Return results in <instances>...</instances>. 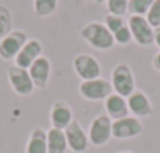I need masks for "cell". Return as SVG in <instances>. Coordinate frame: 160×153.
Masks as SVG:
<instances>
[{"mask_svg":"<svg viewBox=\"0 0 160 153\" xmlns=\"http://www.w3.org/2000/svg\"><path fill=\"white\" fill-rule=\"evenodd\" d=\"M112 125H113V120L107 116V114H99L96 116L91 123H90V128H88V139H90V144L96 145V147H101V145H105L113 136H112Z\"/></svg>","mask_w":160,"mask_h":153,"instance_id":"cell-6","label":"cell"},{"mask_svg":"<svg viewBox=\"0 0 160 153\" xmlns=\"http://www.w3.org/2000/svg\"><path fill=\"white\" fill-rule=\"evenodd\" d=\"M72 69L82 81L101 78L102 73L101 63L98 61V58H94L90 53H77L72 59Z\"/></svg>","mask_w":160,"mask_h":153,"instance_id":"cell-3","label":"cell"},{"mask_svg":"<svg viewBox=\"0 0 160 153\" xmlns=\"http://www.w3.org/2000/svg\"><path fill=\"white\" fill-rule=\"evenodd\" d=\"M28 41L27 33L24 30H13L7 36L0 39V58L3 61H14L21 49Z\"/></svg>","mask_w":160,"mask_h":153,"instance_id":"cell-8","label":"cell"},{"mask_svg":"<svg viewBox=\"0 0 160 153\" xmlns=\"http://www.w3.org/2000/svg\"><path fill=\"white\" fill-rule=\"evenodd\" d=\"M66 134V141H68V147L74 151V153H83L88 150L90 147V139H88V131L83 130V127L80 125L78 120H72L69 123V127L64 130Z\"/></svg>","mask_w":160,"mask_h":153,"instance_id":"cell-10","label":"cell"},{"mask_svg":"<svg viewBox=\"0 0 160 153\" xmlns=\"http://www.w3.org/2000/svg\"><path fill=\"white\" fill-rule=\"evenodd\" d=\"M74 120V111L71 105L64 100H57L50 108V123L52 128L66 130L69 123Z\"/></svg>","mask_w":160,"mask_h":153,"instance_id":"cell-13","label":"cell"},{"mask_svg":"<svg viewBox=\"0 0 160 153\" xmlns=\"http://www.w3.org/2000/svg\"><path fill=\"white\" fill-rule=\"evenodd\" d=\"M93 2H94V3H99V5H102V3H105V2H107V0H93Z\"/></svg>","mask_w":160,"mask_h":153,"instance_id":"cell-27","label":"cell"},{"mask_svg":"<svg viewBox=\"0 0 160 153\" xmlns=\"http://www.w3.org/2000/svg\"><path fill=\"white\" fill-rule=\"evenodd\" d=\"M146 19L152 25L154 30L160 28V0H154L152 7L149 8V11L146 14Z\"/></svg>","mask_w":160,"mask_h":153,"instance_id":"cell-22","label":"cell"},{"mask_svg":"<svg viewBox=\"0 0 160 153\" xmlns=\"http://www.w3.org/2000/svg\"><path fill=\"white\" fill-rule=\"evenodd\" d=\"M118 153H133V151H130V150H122V151H118Z\"/></svg>","mask_w":160,"mask_h":153,"instance_id":"cell-28","label":"cell"},{"mask_svg":"<svg viewBox=\"0 0 160 153\" xmlns=\"http://www.w3.org/2000/svg\"><path fill=\"white\" fill-rule=\"evenodd\" d=\"M113 92L127 99L135 89H137V81L135 75L127 63H119L113 67L112 70V78H110Z\"/></svg>","mask_w":160,"mask_h":153,"instance_id":"cell-2","label":"cell"},{"mask_svg":"<svg viewBox=\"0 0 160 153\" xmlns=\"http://www.w3.org/2000/svg\"><path fill=\"white\" fill-rule=\"evenodd\" d=\"M104 109L105 114L112 119V120H118L122 117L129 116V106H127V100L118 94H112L104 100Z\"/></svg>","mask_w":160,"mask_h":153,"instance_id":"cell-15","label":"cell"},{"mask_svg":"<svg viewBox=\"0 0 160 153\" xmlns=\"http://www.w3.org/2000/svg\"><path fill=\"white\" fill-rule=\"evenodd\" d=\"M154 0H129V13L130 16H146Z\"/></svg>","mask_w":160,"mask_h":153,"instance_id":"cell-20","label":"cell"},{"mask_svg":"<svg viewBox=\"0 0 160 153\" xmlns=\"http://www.w3.org/2000/svg\"><path fill=\"white\" fill-rule=\"evenodd\" d=\"M28 73L32 76V81L35 88L38 89H46L50 80V73H52V64L47 56H39L30 67Z\"/></svg>","mask_w":160,"mask_h":153,"instance_id":"cell-11","label":"cell"},{"mask_svg":"<svg viewBox=\"0 0 160 153\" xmlns=\"http://www.w3.org/2000/svg\"><path fill=\"white\" fill-rule=\"evenodd\" d=\"M25 153H47V131L42 128H35L25 145Z\"/></svg>","mask_w":160,"mask_h":153,"instance_id":"cell-17","label":"cell"},{"mask_svg":"<svg viewBox=\"0 0 160 153\" xmlns=\"http://www.w3.org/2000/svg\"><path fill=\"white\" fill-rule=\"evenodd\" d=\"M127 106H129V113L133 116V117H148L152 114V103L149 100V97L140 91V89H135L127 99Z\"/></svg>","mask_w":160,"mask_h":153,"instance_id":"cell-14","label":"cell"},{"mask_svg":"<svg viewBox=\"0 0 160 153\" xmlns=\"http://www.w3.org/2000/svg\"><path fill=\"white\" fill-rule=\"evenodd\" d=\"M141 133H143V123H141V120H140L138 117L127 116V117L113 120L112 136H113L115 139L126 141V139L137 137V136H140Z\"/></svg>","mask_w":160,"mask_h":153,"instance_id":"cell-9","label":"cell"},{"mask_svg":"<svg viewBox=\"0 0 160 153\" xmlns=\"http://www.w3.org/2000/svg\"><path fill=\"white\" fill-rule=\"evenodd\" d=\"M152 67L157 70V72H160V50L154 55V58H152Z\"/></svg>","mask_w":160,"mask_h":153,"instance_id":"cell-25","label":"cell"},{"mask_svg":"<svg viewBox=\"0 0 160 153\" xmlns=\"http://www.w3.org/2000/svg\"><path fill=\"white\" fill-rule=\"evenodd\" d=\"M127 25L132 31V38L133 41L141 45V47H148L154 44V36H155V30L152 28V25L148 22L146 16H130L127 19Z\"/></svg>","mask_w":160,"mask_h":153,"instance_id":"cell-7","label":"cell"},{"mask_svg":"<svg viewBox=\"0 0 160 153\" xmlns=\"http://www.w3.org/2000/svg\"><path fill=\"white\" fill-rule=\"evenodd\" d=\"M104 24H105V27L110 30L112 35H115L119 28H122L124 25H127V22L124 21V17H118V16H112V14H107V16H105Z\"/></svg>","mask_w":160,"mask_h":153,"instance_id":"cell-23","label":"cell"},{"mask_svg":"<svg viewBox=\"0 0 160 153\" xmlns=\"http://www.w3.org/2000/svg\"><path fill=\"white\" fill-rule=\"evenodd\" d=\"M39 56H42V42L39 39L32 38L25 42V45L21 49V52L14 58V66L28 69Z\"/></svg>","mask_w":160,"mask_h":153,"instance_id":"cell-12","label":"cell"},{"mask_svg":"<svg viewBox=\"0 0 160 153\" xmlns=\"http://www.w3.org/2000/svg\"><path fill=\"white\" fill-rule=\"evenodd\" d=\"M58 0H33V13L38 17H49L57 11Z\"/></svg>","mask_w":160,"mask_h":153,"instance_id":"cell-18","label":"cell"},{"mask_svg":"<svg viewBox=\"0 0 160 153\" xmlns=\"http://www.w3.org/2000/svg\"><path fill=\"white\" fill-rule=\"evenodd\" d=\"M11 25H13V21H11L10 10L3 5H0V39L7 36L10 31H13Z\"/></svg>","mask_w":160,"mask_h":153,"instance_id":"cell-21","label":"cell"},{"mask_svg":"<svg viewBox=\"0 0 160 153\" xmlns=\"http://www.w3.org/2000/svg\"><path fill=\"white\" fill-rule=\"evenodd\" d=\"M7 78H8L11 89L18 95L25 97V95H30L35 91V85L32 81L28 69H22V67H18V66L13 64L7 69Z\"/></svg>","mask_w":160,"mask_h":153,"instance_id":"cell-5","label":"cell"},{"mask_svg":"<svg viewBox=\"0 0 160 153\" xmlns=\"http://www.w3.org/2000/svg\"><path fill=\"white\" fill-rule=\"evenodd\" d=\"M80 36L83 41H87L93 49L107 52L115 45L113 35L105 27L104 22H88L80 28Z\"/></svg>","mask_w":160,"mask_h":153,"instance_id":"cell-1","label":"cell"},{"mask_svg":"<svg viewBox=\"0 0 160 153\" xmlns=\"http://www.w3.org/2000/svg\"><path fill=\"white\" fill-rule=\"evenodd\" d=\"M78 94L85 100L99 102V100H105L108 95H112L113 88H112V83L108 80H105V78L101 76V78L82 81L78 85Z\"/></svg>","mask_w":160,"mask_h":153,"instance_id":"cell-4","label":"cell"},{"mask_svg":"<svg viewBox=\"0 0 160 153\" xmlns=\"http://www.w3.org/2000/svg\"><path fill=\"white\" fill-rule=\"evenodd\" d=\"M68 148L69 147H68L64 130L50 127L47 130V153H66Z\"/></svg>","mask_w":160,"mask_h":153,"instance_id":"cell-16","label":"cell"},{"mask_svg":"<svg viewBox=\"0 0 160 153\" xmlns=\"http://www.w3.org/2000/svg\"><path fill=\"white\" fill-rule=\"evenodd\" d=\"M105 8H107V14L124 17L129 13V0H107Z\"/></svg>","mask_w":160,"mask_h":153,"instance_id":"cell-19","label":"cell"},{"mask_svg":"<svg viewBox=\"0 0 160 153\" xmlns=\"http://www.w3.org/2000/svg\"><path fill=\"white\" fill-rule=\"evenodd\" d=\"M154 44L158 47V50H160V28H157L155 30V36H154Z\"/></svg>","mask_w":160,"mask_h":153,"instance_id":"cell-26","label":"cell"},{"mask_svg":"<svg viewBox=\"0 0 160 153\" xmlns=\"http://www.w3.org/2000/svg\"><path fill=\"white\" fill-rule=\"evenodd\" d=\"M113 39H115V44L118 45H127L133 41L132 38V31L129 28V25H124L122 28H119L115 35H113Z\"/></svg>","mask_w":160,"mask_h":153,"instance_id":"cell-24","label":"cell"}]
</instances>
